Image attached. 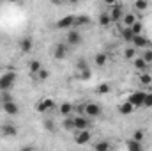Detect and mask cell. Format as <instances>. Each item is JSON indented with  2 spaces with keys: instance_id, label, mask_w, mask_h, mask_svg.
Wrapping results in <instances>:
<instances>
[{
  "instance_id": "ab89813d",
  "label": "cell",
  "mask_w": 152,
  "mask_h": 151,
  "mask_svg": "<svg viewBox=\"0 0 152 151\" xmlns=\"http://www.w3.org/2000/svg\"><path fill=\"white\" fill-rule=\"evenodd\" d=\"M50 2H51V4H55V5H58V4H60L62 0H50Z\"/></svg>"
},
{
  "instance_id": "2e32d148",
  "label": "cell",
  "mask_w": 152,
  "mask_h": 151,
  "mask_svg": "<svg viewBox=\"0 0 152 151\" xmlns=\"http://www.w3.org/2000/svg\"><path fill=\"white\" fill-rule=\"evenodd\" d=\"M133 110H134V105L131 101H126V103H122L118 107V112L122 114V115H129V114H133Z\"/></svg>"
},
{
  "instance_id": "e575fe53",
  "label": "cell",
  "mask_w": 152,
  "mask_h": 151,
  "mask_svg": "<svg viewBox=\"0 0 152 151\" xmlns=\"http://www.w3.org/2000/svg\"><path fill=\"white\" fill-rule=\"evenodd\" d=\"M143 107H147V109H151V107H152V93H147V94H145Z\"/></svg>"
},
{
  "instance_id": "6da1fadb",
  "label": "cell",
  "mask_w": 152,
  "mask_h": 151,
  "mask_svg": "<svg viewBox=\"0 0 152 151\" xmlns=\"http://www.w3.org/2000/svg\"><path fill=\"white\" fill-rule=\"evenodd\" d=\"M14 80H16V73L5 71L4 75L0 76V91H9L14 85Z\"/></svg>"
},
{
  "instance_id": "d590c367",
  "label": "cell",
  "mask_w": 152,
  "mask_h": 151,
  "mask_svg": "<svg viewBox=\"0 0 152 151\" xmlns=\"http://www.w3.org/2000/svg\"><path fill=\"white\" fill-rule=\"evenodd\" d=\"M143 137H145V132H143V130H136V132L133 133V139H136V141H140V142L143 141Z\"/></svg>"
},
{
  "instance_id": "836d02e7",
  "label": "cell",
  "mask_w": 152,
  "mask_h": 151,
  "mask_svg": "<svg viewBox=\"0 0 152 151\" xmlns=\"http://www.w3.org/2000/svg\"><path fill=\"white\" fill-rule=\"evenodd\" d=\"M42 126H44V130H48V132H55V124H53V121H51V119H46Z\"/></svg>"
},
{
  "instance_id": "cb8c5ba5",
  "label": "cell",
  "mask_w": 152,
  "mask_h": 151,
  "mask_svg": "<svg viewBox=\"0 0 152 151\" xmlns=\"http://www.w3.org/2000/svg\"><path fill=\"white\" fill-rule=\"evenodd\" d=\"M41 68H42V64H41L39 61H30V64H28V71H30V75H37L39 71H41Z\"/></svg>"
},
{
  "instance_id": "9a60e30c",
  "label": "cell",
  "mask_w": 152,
  "mask_h": 151,
  "mask_svg": "<svg viewBox=\"0 0 152 151\" xmlns=\"http://www.w3.org/2000/svg\"><path fill=\"white\" fill-rule=\"evenodd\" d=\"M94 62H96V66L103 68V66H106V62H108V55H106L104 52H97V53H96V59H94Z\"/></svg>"
},
{
  "instance_id": "5b68a950",
  "label": "cell",
  "mask_w": 152,
  "mask_h": 151,
  "mask_svg": "<svg viewBox=\"0 0 152 151\" xmlns=\"http://www.w3.org/2000/svg\"><path fill=\"white\" fill-rule=\"evenodd\" d=\"M75 18L73 14H67V16H64V18H60L58 21H57V29H62V30H66V29H71V27H75Z\"/></svg>"
},
{
  "instance_id": "83f0119b",
  "label": "cell",
  "mask_w": 152,
  "mask_h": 151,
  "mask_svg": "<svg viewBox=\"0 0 152 151\" xmlns=\"http://www.w3.org/2000/svg\"><path fill=\"white\" fill-rule=\"evenodd\" d=\"M147 7H149V2L147 0H136L134 2V9L136 11H145Z\"/></svg>"
},
{
  "instance_id": "1f68e13d",
  "label": "cell",
  "mask_w": 152,
  "mask_h": 151,
  "mask_svg": "<svg viewBox=\"0 0 152 151\" xmlns=\"http://www.w3.org/2000/svg\"><path fill=\"white\" fill-rule=\"evenodd\" d=\"M143 61L147 62V64H151L152 62V48H145V52H143Z\"/></svg>"
},
{
  "instance_id": "5bb4252c",
  "label": "cell",
  "mask_w": 152,
  "mask_h": 151,
  "mask_svg": "<svg viewBox=\"0 0 152 151\" xmlns=\"http://www.w3.org/2000/svg\"><path fill=\"white\" fill-rule=\"evenodd\" d=\"M53 107H55V101L50 100V98H46V100H42V101L37 103V112H48V110H51Z\"/></svg>"
},
{
  "instance_id": "b9f144b4",
  "label": "cell",
  "mask_w": 152,
  "mask_h": 151,
  "mask_svg": "<svg viewBox=\"0 0 152 151\" xmlns=\"http://www.w3.org/2000/svg\"><path fill=\"white\" fill-rule=\"evenodd\" d=\"M5 2H11V4H14V2H18V0H5Z\"/></svg>"
},
{
  "instance_id": "f1b7e54d",
  "label": "cell",
  "mask_w": 152,
  "mask_h": 151,
  "mask_svg": "<svg viewBox=\"0 0 152 151\" xmlns=\"http://www.w3.org/2000/svg\"><path fill=\"white\" fill-rule=\"evenodd\" d=\"M151 82H152V76L149 75L147 71H143V73L140 75V84H142V85H149Z\"/></svg>"
},
{
  "instance_id": "30bf717a",
  "label": "cell",
  "mask_w": 152,
  "mask_h": 151,
  "mask_svg": "<svg viewBox=\"0 0 152 151\" xmlns=\"http://www.w3.org/2000/svg\"><path fill=\"white\" fill-rule=\"evenodd\" d=\"M81 41H83V38H81L80 30H76V29L69 30V34H67V44H71V46H78V44H81Z\"/></svg>"
},
{
  "instance_id": "ba28073f",
  "label": "cell",
  "mask_w": 152,
  "mask_h": 151,
  "mask_svg": "<svg viewBox=\"0 0 152 151\" xmlns=\"http://www.w3.org/2000/svg\"><path fill=\"white\" fill-rule=\"evenodd\" d=\"M53 57H55L57 61L66 59V57H67V44H62V43L55 44V48H53Z\"/></svg>"
},
{
  "instance_id": "7402d4cb",
  "label": "cell",
  "mask_w": 152,
  "mask_h": 151,
  "mask_svg": "<svg viewBox=\"0 0 152 151\" xmlns=\"http://www.w3.org/2000/svg\"><path fill=\"white\" fill-rule=\"evenodd\" d=\"M94 150L96 151H110L112 150V144L108 141H99V142L94 144Z\"/></svg>"
},
{
  "instance_id": "9c48e42d",
  "label": "cell",
  "mask_w": 152,
  "mask_h": 151,
  "mask_svg": "<svg viewBox=\"0 0 152 151\" xmlns=\"http://www.w3.org/2000/svg\"><path fill=\"white\" fill-rule=\"evenodd\" d=\"M34 50V41H32V38H21L20 39V52L21 53H30Z\"/></svg>"
},
{
  "instance_id": "f35d334b",
  "label": "cell",
  "mask_w": 152,
  "mask_h": 151,
  "mask_svg": "<svg viewBox=\"0 0 152 151\" xmlns=\"http://www.w3.org/2000/svg\"><path fill=\"white\" fill-rule=\"evenodd\" d=\"M104 4H106V5H115L117 0H104Z\"/></svg>"
},
{
  "instance_id": "8992f818",
  "label": "cell",
  "mask_w": 152,
  "mask_h": 151,
  "mask_svg": "<svg viewBox=\"0 0 152 151\" xmlns=\"http://www.w3.org/2000/svg\"><path fill=\"white\" fill-rule=\"evenodd\" d=\"M2 109H4V112L7 114V115H18V114H20V107H18L12 100L4 101V103H2Z\"/></svg>"
},
{
  "instance_id": "74e56055",
  "label": "cell",
  "mask_w": 152,
  "mask_h": 151,
  "mask_svg": "<svg viewBox=\"0 0 152 151\" xmlns=\"http://www.w3.org/2000/svg\"><path fill=\"white\" fill-rule=\"evenodd\" d=\"M37 76H39V80H41V82H44V80L50 76V71H46V70H42V68H41V71L37 73Z\"/></svg>"
},
{
  "instance_id": "60d3db41",
  "label": "cell",
  "mask_w": 152,
  "mask_h": 151,
  "mask_svg": "<svg viewBox=\"0 0 152 151\" xmlns=\"http://www.w3.org/2000/svg\"><path fill=\"white\" fill-rule=\"evenodd\" d=\"M69 2H71V4H78V2H80V0H69Z\"/></svg>"
},
{
  "instance_id": "7c38bea8",
  "label": "cell",
  "mask_w": 152,
  "mask_h": 151,
  "mask_svg": "<svg viewBox=\"0 0 152 151\" xmlns=\"http://www.w3.org/2000/svg\"><path fill=\"white\" fill-rule=\"evenodd\" d=\"M73 123H75V130H85V128H88L90 126V119H87V117H83V115H76L73 117Z\"/></svg>"
},
{
  "instance_id": "e0dca14e",
  "label": "cell",
  "mask_w": 152,
  "mask_h": 151,
  "mask_svg": "<svg viewBox=\"0 0 152 151\" xmlns=\"http://www.w3.org/2000/svg\"><path fill=\"white\" fill-rule=\"evenodd\" d=\"M88 23H90V18L87 14H78L75 18V27H85Z\"/></svg>"
},
{
  "instance_id": "44dd1931",
  "label": "cell",
  "mask_w": 152,
  "mask_h": 151,
  "mask_svg": "<svg viewBox=\"0 0 152 151\" xmlns=\"http://www.w3.org/2000/svg\"><path fill=\"white\" fill-rule=\"evenodd\" d=\"M120 36H122V39H124L126 43H131L133 38H134V34H133L131 27H124V29H122V32H120Z\"/></svg>"
},
{
  "instance_id": "277c9868",
  "label": "cell",
  "mask_w": 152,
  "mask_h": 151,
  "mask_svg": "<svg viewBox=\"0 0 152 151\" xmlns=\"http://www.w3.org/2000/svg\"><path fill=\"white\" fill-rule=\"evenodd\" d=\"M145 91H134L131 96H129V100L127 101H131L133 105H134V109L136 107H143V100H145Z\"/></svg>"
},
{
  "instance_id": "4dcf8cb0",
  "label": "cell",
  "mask_w": 152,
  "mask_h": 151,
  "mask_svg": "<svg viewBox=\"0 0 152 151\" xmlns=\"http://www.w3.org/2000/svg\"><path fill=\"white\" fill-rule=\"evenodd\" d=\"M110 93V84H99L97 85V94H108Z\"/></svg>"
},
{
  "instance_id": "52a82bcc",
  "label": "cell",
  "mask_w": 152,
  "mask_h": 151,
  "mask_svg": "<svg viewBox=\"0 0 152 151\" xmlns=\"http://www.w3.org/2000/svg\"><path fill=\"white\" fill-rule=\"evenodd\" d=\"M110 16H112V23H118V21H122V18H124V11H122V5H118V4L112 5Z\"/></svg>"
},
{
  "instance_id": "f546056e",
  "label": "cell",
  "mask_w": 152,
  "mask_h": 151,
  "mask_svg": "<svg viewBox=\"0 0 152 151\" xmlns=\"http://www.w3.org/2000/svg\"><path fill=\"white\" fill-rule=\"evenodd\" d=\"M131 30H133V34H134V36H136V34H142V30H143V25H142V23L136 20V21L131 25Z\"/></svg>"
},
{
  "instance_id": "d6986e66",
  "label": "cell",
  "mask_w": 152,
  "mask_h": 151,
  "mask_svg": "<svg viewBox=\"0 0 152 151\" xmlns=\"http://www.w3.org/2000/svg\"><path fill=\"white\" fill-rule=\"evenodd\" d=\"M126 146H127V150H129V151H142V150H143L142 142H140V141H136V139H129Z\"/></svg>"
},
{
  "instance_id": "603a6c76",
  "label": "cell",
  "mask_w": 152,
  "mask_h": 151,
  "mask_svg": "<svg viewBox=\"0 0 152 151\" xmlns=\"http://www.w3.org/2000/svg\"><path fill=\"white\" fill-rule=\"evenodd\" d=\"M73 110H75V107H73L71 103H67V101H64V103L58 107V112L62 114V115H69Z\"/></svg>"
},
{
  "instance_id": "4fadbf2b",
  "label": "cell",
  "mask_w": 152,
  "mask_h": 151,
  "mask_svg": "<svg viewBox=\"0 0 152 151\" xmlns=\"http://www.w3.org/2000/svg\"><path fill=\"white\" fill-rule=\"evenodd\" d=\"M2 135L4 137H16L18 135V128L14 126V124H11V123H5L4 126H2Z\"/></svg>"
},
{
  "instance_id": "8fae6325",
  "label": "cell",
  "mask_w": 152,
  "mask_h": 151,
  "mask_svg": "<svg viewBox=\"0 0 152 151\" xmlns=\"http://www.w3.org/2000/svg\"><path fill=\"white\" fill-rule=\"evenodd\" d=\"M85 114H87V117H97V115H101V107L97 105V103H87L85 105Z\"/></svg>"
},
{
  "instance_id": "8d00e7d4",
  "label": "cell",
  "mask_w": 152,
  "mask_h": 151,
  "mask_svg": "<svg viewBox=\"0 0 152 151\" xmlns=\"http://www.w3.org/2000/svg\"><path fill=\"white\" fill-rule=\"evenodd\" d=\"M62 124H64V128H66V130H75V123H73V119H69V117H67Z\"/></svg>"
},
{
  "instance_id": "d6a6232c",
  "label": "cell",
  "mask_w": 152,
  "mask_h": 151,
  "mask_svg": "<svg viewBox=\"0 0 152 151\" xmlns=\"http://www.w3.org/2000/svg\"><path fill=\"white\" fill-rule=\"evenodd\" d=\"M85 68H88V62H87L85 59H80V61L76 62V71H81V70H85Z\"/></svg>"
},
{
  "instance_id": "7a4b0ae2",
  "label": "cell",
  "mask_w": 152,
  "mask_h": 151,
  "mask_svg": "<svg viewBox=\"0 0 152 151\" xmlns=\"http://www.w3.org/2000/svg\"><path fill=\"white\" fill-rule=\"evenodd\" d=\"M131 44L136 48V50H145V48H149V44H151V41L149 38H145V36H142V34H136L133 41H131Z\"/></svg>"
},
{
  "instance_id": "ffe728a7",
  "label": "cell",
  "mask_w": 152,
  "mask_h": 151,
  "mask_svg": "<svg viewBox=\"0 0 152 151\" xmlns=\"http://www.w3.org/2000/svg\"><path fill=\"white\" fill-rule=\"evenodd\" d=\"M99 25H101V27H110V25H112V16H110V13H101V14H99Z\"/></svg>"
},
{
  "instance_id": "3957f363",
  "label": "cell",
  "mask_w": 152,
  "mask_h": 151,
  "mask_svg": "<svg viewBox=\"0 0 152 151\" xmlns=\"http://www.w3.org/2000/svg\"><path fill=\"white\" fill-rule=\"evenodd\" d=\"M90 137H92L90 130H88V128H85V130H78V135L75 137V141H76V144H78V146H85L87 142H90Z\"/></svg>"
},
{
  "instance_id": "ac0fdd59",
  "label": "cell",
  "mask_w": 152,
  "mask_h": 151,
  "mask_svg": "<svg viewBox=\"0 0 152 151\" xmlns=\"http://www.w3.org/2000/svg\"><path fill=\"white\" fill-rule=\"evenodd\" d=\"M133 64H134V68H136L138 71H147V70H149V64L143 61V57H140V59L134 57V59H133Z\"/></svg>"
},
{
  "instance_id": "d4e9b609",
  "label": "cell",
  "mask_w": 152,
  "mask_h": 151,
  "mask_svg": "<svg viewBox=\"0 0 152 151\" xmlns=\"http://www.w3.org/2000/svg\"><path fill=\"white\" fill-rule=\"evenodd\" d=\"M134 21H136V16H134L133 13H129V14H124V18H122V23H124V27H131Z\"/></svg>"
},
{
  "instance_id": "484cf974",
  "label": "cell",
  "mask_w": 152,
  "mask_h": 151,
  "mask_svg": "<svg viewBox=\"0 0 152 151\" xmlns=\"http://www.w3.org/2000/svg\"><path fill=\"white\" fill-rule=\"evenodd\" d=\"M124 57H126V59H129V61H133V59L136 57V48H134L133 44H131V46H127V48L124 50Z\"/></svg>"
},
{
  "instance_id": "4316f807",
  "label": "cell",
  "mask_w": 152,
  "mask_h": 151,
  "mask_svg": "<svg viewBox=\"0 0 152 151\" xmlns=\"http://www.w3.org/2000/svg\"><path fill=\"white\" fill-rule=\"evenodd\" d=\"M78 78H80V80H90V78H92V70H90V68L81 70V71L78 73Z\"/></svg>"
}]
</instances>
